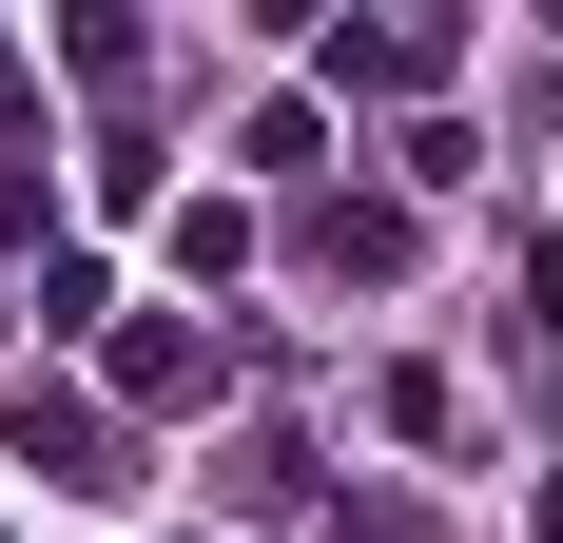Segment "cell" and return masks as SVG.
Returning <instances> with one entry per match:
<instances>
[{
    "label": "cell",
    "mask_w": 563,
    "mask_h": 543,
    "mask_svg": "<svg viewBox=\"0 0 563 543\" xmlns=\"http://www.w3.org/2000/svg\"><path fill=\"white\" fill-rule=\"evenodd\" d=\"M214 330H117V388H136V408H214Z\"/></svg>",
    "instance_id": "cell-3"
},
{
    "label": "cell",
    "mask_w": 563,
    "mask_h": 543,
    "mask_svg": "<svg viewBox=\"0 0 563 543\" xmlns=\"http://www.w3.org/2000/svg\"><path fill=\"white\" fill-rule=\"evenodd\" d=\"M331 78H350V98H428V78H448V20H350Z\"/></svg>",
    "instance_id": "cell-2"
},
{
    "label": "cell",
    "mask_w": 563,
    "mask_h": 543,
    "mask_svg": "<svg viewBox=\"0 0 563 543\" xmlns=\"http://www.w3.org/2000/svg\"><path fill=\"white\" fill-rule=\"evenodd\" d=\"M20 466H40V486H78V505H117V486H136L117 408H78V388H20Z\"/></svg>",
    "instance_id": "cell-1"
},
{
    "label": "cell",
    "mask_w": 563,
    "mask_h": 543,
    "mask_svg": "<svg viewBox=\"0 0 563 543\" xmlns=\"http://www.w3.org/2000/svg\"><path fill=\"white\" fill-rule=\"evenodd\" d=\"M311 253H331V272H408V214H389V195H350V214H311Z\"/></svg>",
    "instance_id": "cell-4"
}]
</instances>
